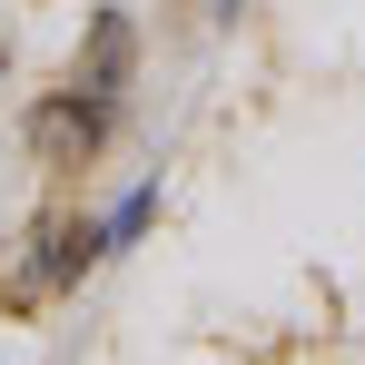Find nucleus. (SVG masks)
Returning <instances> with one entry per match:
<instances>
[{
  "instance_id": "1",
  "label": "nucleus",
  "mask_w": 365,
  "mask_h": 365,
  "mask_svg": "<svg viewBox=\"0 0 365 365\" xmlns=\"http://www.w3.org/2000/svg\"><path fill=\"white\" fill-rule=\"evenodd\" d=\"M109 128V99H50V109H30V148L40 158H89V138Z\"/></svg>"
},
{
  "instance_id": "2",
  "label": "nucleus",
  "mask_w": 365,
  "mask_h": 365,
  "mask_svg": "<svg viewBox=\"0 0 365 365\" xmlns=\"http://www.w3.org/2000/svg\"><path fill=\"white\" fill-rule=\"evenodd\" d=\"M119 79H128V20H119V10H99V20H89V69H79V89L109 99Z\"/></svg>"
},
{
  "instance_id": "3",
  "label": "nucleus",
  "mask_w": 365,
  "mask_h": 365,
  "mask_svg": "<svg viewBox=\"0 0 365 365\" xmlns=\"http://www.w3.org/2000/svg\"><path fill=\"white\" fill-rule=\"evenodd\" d=\"M0 60H10V50H0Z\"/></svg>"
}]
</instances>
